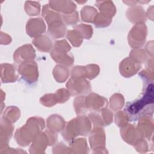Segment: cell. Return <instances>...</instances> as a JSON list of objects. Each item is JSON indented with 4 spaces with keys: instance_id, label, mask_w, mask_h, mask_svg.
Masks as SVG:
<instances>
[{
    "instance_id": "obj_4",
    "label": "cell",
    "mask_w": 154,
    "mask_h": 154,
    "mask_svg": "<svg viewBox=\"0 0 154 154\" xmlns=\"http://www.w3.org/2000/svg\"><path fill=\"white\" fill-rule=\"evenodd\" d=\"M20 73L29 82H33L37 79L38 72L36 63L34 61L23 63L19 67Z\"/></svg>"
},
{
    "instance_id": "obj_5",
    "label": "cell",
    "mask_w": 154,
    "mask_h": 154,
    "mask_svg": "<svg viewBox=\"0 0 154 154\" xmlns=\"http://www.w3.org/2000/svg\"><path fill=\"white\" fill-rule=\"evenodd\" d=\"M46 26L41 18L31 19L28 20L26 25V31L31 37H34L45 31Z\"/></svg>"
},
{
    "instance_id": "obj_6",
    "label": "cell",
    "mask_w": 154,
    "mask_h": 154,
    "mask_svg": "<svg viewBox=\"0 0 154 154\" xmlns=\"http://www.w3.org/2000/svg\"><path fill=\"white\" fill-rule=\"evenodd\" d=\"M49 5L50 7L55 11H61L65 14H69L75 11L76 8V5L72 1H49Z\"/></svg>"
},
{
    "instance_id": "obj_10",
    "label": "cell",
    "mask_w": 154,
    "mask_h": 154,
    "mask_svg": "<svg viewBox=\"0 0 154 154\" xmlns=\"http://www.w3.org/2000/svg\"><path fill=\"white\" fill-rule=\"evenodd\" d=\"M32 42L38 49L41 51L48 52L51 49L52 46L51 40L46 35L38 37L35 38Z\"/></svg>"
},
{
    "instance_id": "obj_11",
    "label": "cell",
    "mask_w": 154,
    "mask_h": 154,
    "mask_svg": "<svg viewBox=\"0 0 154 154\" xmlns=\"http://www.w3.org/2000/svg\"><path fill=\"white\" fill-rule=\"evenodd\" d=\"M96 10L90 6H85L81 10V17L85 22H93L96 16Z\"/></svg>"
},
{
    "instance_id": "obj_14",
    "label": "cell",
    "mask_w": 154,
    "mask_h": 154,
    "mask_svg": "<svg viewBox=\"0 0 154 154\" xmlns=\"http://www.w3.org/2000/svg\"><path fill=\"white\" fill-rule=\"evenodd\" d=\"M40 7V4L37 2L26 1L25 2V11L30 16L39 14Z\"/></svg>"
},
{
    "instance_id": "obj_15",
    "label": "cell",
    "mask_w": 154,
    "mask_h": 154,
    "mask_svg": "<svg viewBox=\"0 0 154 154\" xmlns=\"http://www.w3.org/2000/svg\"><path fill=\"white\" fill-rule=\"evenodd\" d=\"M111 17L108 15H105L102 13H99L96 15L94 20H95V25L97 27H103L109 25L111 22Z\"/></svg>"
},
{
    "instance_id": "obj_13",
    "label": "cell",
    "mask_w": 154,
    "mask_h": 154,
    "mask_svg": "<svg viewBox=\"0 0 154 154\" xmlns=\"http://www.w3.org/2000/svg\"><path fill=\"white\" fill-rule=\"evenodd\" d=\"M81 37L82 38L81 34L76 29L73 31H69L67 34V38H68L74 46H79L81 44V42H82Z\"/></svg>"
},
{
    "instance_id": "obj_1",
    "label": "cell",
    "mask_w": 154,
    "mask_h": 154,
    "mask_svg": "<svg viewBox=\"0 0 154 154\" xmlns=\"http://www.w3.org/2000/svg\"><path fill=\"white\" fill-rule=\"evenodd\" d=\"M70 50V46L66 40L57 41L55 43L54 49L51 52L52 58L57 63L70 66L73 63V56H68L66 52Z\"/></svg>"
},
{
    "instance_id": "obj_7",
    "label": "cell",
    "mask_w": 154,
    "mask_h": 154,
    "mask_svg": "<svg viewBox=\"0 0 154 154\" xmlns=\"http://www.w3.org/2000/svg\"><path fill=\"white\" fill-rule=\"evenodd\" d=\"M35 56V51L30 45L23 46L15 52L14 54V60L19 63L22 60H32Z\"/></svg>"
},
{
    "instance_id": "obj_12",
    "label": "cell",
    "mask_w": 154,
    "mask_h": 154,
    "mask_svg": "<svg viewBox=\"0 0 154 154\" xmlns=\"http://www.w3.org/2000/svg\"><path fill=\"white\" fill-rule=\"evenodd\" d=\"M134 13H135V16H133L129 20L132 21V22H143L144 20H146V16H145V12L143 10V8L140 6H137L135 7H132L131 8H129Z\"/></svg>"
},
{
    "instance_id": "obj_2",
    "label": "cell",
    "mask_w": 154,
    "mask_h": 154,
    "mask_svg": "<svg viewBox=\"0 0 154 154\" xmlns=\"http://www.w3.org/2000/svg\"><path fill=\"white\" fill-rule=\"evenodd\" d=\"M147 35V28L143 23H138L129 32V45L134 48H139L143 45Z\"/></svg>"
},
{
    "instance_id": "obj_3",
    "label": "cell",
    "mask_w": 154,
    "mask_h": 154,
    "mask_svg": "<svg viewBox=\"0 0 154 154\" xmlns=\"http://www.w3.org/2000/svg\"><path fill=\"white\" fill-rule=\"evenodd\" d=\"M66 85L72 95L85 94L90 90V83L83 79H74L72 78L69 81Z\"/></svg>"
},
{
    "instance_id": "obj_16",
    "label": "cell",
    "mask_w": 154,
    "mask_h": 154,
    "mask_svg": "<svg viewBox=\"0 0 154 154\" xmlns=\"http://www.w3.org/2000/svg\"><path fill=\"white\" fill-rule=\"evenodd\" d=\"M64 18V20L67 23H75L76 21H78V12L75 11L73 14H66V16H63Z\"/></svg>"
},
{
    "instance_id": "obj_8",
    "label": "cell",
    "mask_w": 154,
    "mask_h": 154,
    "mask_svg": "<svg viewBox=\"0 0 154 154\" xmlns=\"http://www.w3.org/2000/svg\"><path fill=\"white\" fill-rule=\"evenodd\" d=\"M140 68L138 63L132 61L128 58L125 59L120 64V71L121 73L126 77H129L135 74Z\"/></svg>"
},
{
    "instance_id": "obj_9",
    "label": "cell",
    "mask_w": 154,
    "mask_h": 154,
    "mask_svg": "<svg viewBox=\"0 0 154 154\" xmlns=\"http://www.w3.org/2000/svg\"><path fill=\"white\" fill-rule=\"evenodd\" d=\"M96 5L99 8L101 13L109 16H113L116 11V9L112 1H97Z\"/></svg>"
}]
</instances>
